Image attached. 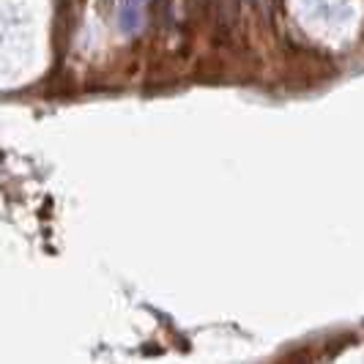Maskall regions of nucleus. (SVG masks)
I'll return each mask as SVG.
<instances>
[{
    "label": "nucleus",
    "mask_w": 364,
    "mask_h": 364,
    "mask_svg": "<svg viewBox=\"0 0 364 364\" xmlns=\"http://www.w3.org/2000/svg\"><path fill=\"white\" fill-rule=\"evenodd\" d=\"M140 22V0H124V28L132 31Z\"/></svg>",
    "instance_id": "nucleus-1"
}]
</instances>
